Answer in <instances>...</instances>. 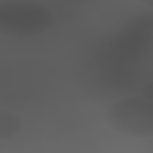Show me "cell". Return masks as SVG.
Masks as SVG:
<instances>
[{
    "label": "cell",
    "mask_w": 153,
    "mask_h": 153,
    "mask_svg": "<svg viewBox=\"0 0 153 153\" xmlns=\"http://www.w3.org/2000/svg\"><path fill=\"white\" fill-rule=\"evenodd\" d=\"M103 122L112 134L127 139H153V79L136 93L110 100L103 112Z\"/></svg>",
    "instance_id": "obj_1"
},
{
    "label": "cell",
    "mask_w": 153,
    "mask_h": 153,
    "mask_svg": "<svg viewBox=\"0 0 153 153\" xmlns=\"http://www.w3.org/2000/svg\"><path fill=\"white\" fill-rule=\"evenodd\" d=\"M55 17L50 7L33 0H10L0 2V33L14 38H29L45 33L53 26Z\"/></svg>",
    "instance_id": "obj_2"
},
{
    "label": "cell",
    "mask_w": 153,
    "mask_h": 153,
    "mask_svg": "<svg viewBox=\"0 0 153 153\" xmlns=\"http://www.w3.org/2000/svg\"><path fill=\"white\" fill-rule=\"evenodd\" d=\"M22 129H24V120L10 108H0V143L19 136Z\"/></svg>",
    "instance_id": "obj_3"
},
{
    "label": "cell",
    "mask_w": 153,
    "mask_h": 153,
    "mask_svg": "<svg viewBox=\"0 0 153 153\" xmlns=\"http://www.w3.org/2000/svg\"><path fill=\"white\" fill-rule=\"evenodd\" d=\"M139 5H143V7H148V10H153V0H136Z\"/></svg>",
    "instance_id": "obj_4"
},
{
    "label": "cell",
    "mask_w": 153,
    "mask_h": 153,
    "mask_svg": "<svg viewBox=\"0 0 153 153\" xmlns=\"http://www.w3.org/2000/svg\"><path fill=\"white\" fill-rule=\"evenodd\" d=\"M0 148H2V143H0Z\"/></svg>",
    "instance_id": "obj_5"
}]
</instances>
